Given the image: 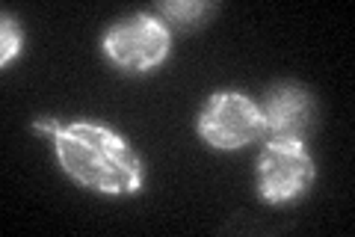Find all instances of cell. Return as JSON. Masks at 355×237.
Returning <instances> with one entry per match:
<instances>
[{
	"mask_svg": "<svg viewBox=\"0 0 355 237\" xmlns=\"http://www.w3.org/2000/svg\"><path fill=\"white\" fill-rule=\"evenodd\" d=\"M39 131L53 133L60 166L77 184L98 193L125 196L142 187V161L125 137L92 122H39Z\"/></svg>",
	"mask_w": 355,
	"mask_h": 237,
	"instance_id": "obj_1",
	"label": "cell"
},
{
	"mask_svg": "<svg viewBox=\"0 0 355 237\" xmlns=\"http://www.w3.org/2000/svg\"><path fill=\"white\" fill-rule=\"evenodd\" d=\"M172 36L157 15L133 13L119 18L104 36V54L125 72H148L169 54Z\"/></svg>",
	"mask_w": 355,
	"mask_h": 237,
	"instance_id": "obj_2",
	"label": "cell"
},
{
	"mask_svg": "<svg viewBox=\"0 0 355 237\" xmlns=\"http://www.w3.org/2000/svg\"><path fill=\"white\" fill-rule=\"evenodd\" d=\"M254 181L263 202L284 205L302 196L314 181V157L302 149V142H266L258 154Z\"/></svg>",
	"mask_w": 355,
	"mask_h": 237,
	"instance_id": "obj_3",
	"label": "cell"
},
{
	"mask_svg": "<svg viewBox=\"0 0 355 237\" xmlns=\"http://www.w3.org/2000/svg\"><path fill=\"white\" fill-rule=\"evenodd\" d=\"M198 133L214 149H243L263 137L261 107L243 92H216L198 116Z\"/></svg>",
	"mask_w": 355,
	"mask_h": 237,
	"instance_id": "obj_4",
	"label": "cell"
},
{
	"mask_svg": "<svg viewBox=\"0 0 355 237\" xmlns=\"http://www.w3.org/2000/svg\"><path fill=\"white\" fill-rule=\"evenodd\" d=\"M266 142H305L314 128V98L305 86L279 83L261 104Z\"/></svg>",
	"mask_w": 355,
	"mask_h": 237,
	"instance_id": "obj_5",
	"label": "cell"
},
{
	"mask_svg": "<svg viewBox=\"0 0 355 237\" xmlns=\"http://www.w3.org/2000/svg\"><path fill=\"white\" fill-rule=\"evenodd\" d=\"M157 13L166 24L190 30V27L205 24V18L214 13V3H205V0H178V3H163Z\"/></svg>",
	"mask_w": 355,
	"mask_h": 237,
	"instance_id": "obj_6",
	"label": "cell"
},
{
	"mask_svg": "<svg viewBox=\"0 0 355 237\" xmlns=\"http://www.w3.org/2000/svg\"><path fill=\"white\" fill-rule=\"evenodd\" d=\"M0 33H3V51H0V63L6 65L21 51V30L15 24V18H9V13H3V27H0Z\"/></svg>",
	"mask_w": 355,
	"mask_h": 237,
	"instance_id": "obj_7",
	"label": "cell"
}]
</instances>
